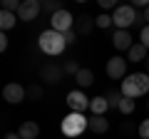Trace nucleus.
<instances>
[{
	"instance_id": "1",
	"label": "nucleus",
	"mask_w": 149,
	"mask_h": 139,
	"mask_svg": "<svg viewBox=\"0 0 149 139\" xmlns=\"http://www.w3.org/2000/svg\"><path fill=\"white\" fill-rule=\"evenodd\" d=\"M122 92L129 99H137V97H144L149 92V75L147 72H134V75H127L122 80Z\"/></svg>"
},
{
	"instance_id": "2",
	"label": "nucleus",
	"mask_w": 149,
	"mask_h": 139,
	"mask_svg": "<svg viewBox=\"0 0 149 139\" xmlns=\"http://www.w3.org/2000/svg\"><path fill=\"white\" fill-rule=\"evenodd\" d=\"M37 45H40V50H42L45 55H62L65 52V47H67V42H65V35L62 32H57V30H45V32H40V40H37Z\"/></svg>"
},
{
	"instance_id": "3",
	"label": "nucleus",
	"mask_w": 149,
	"mask_h": 139,
	"mask_svg": "<svg viewBox=\"0 0 149 139\" xmlns=\"http://www.w3.org/2000/svg\"><path fill=\"white\" fill-rule=\"evenodd\" d=\"M112 22H114V27L117 30H127V27H137L144 22V17L137 13V8L134 5H117L114 8V15H112Z\"/></svg>"
},
{
	"instance_id": "4",
	"label": "nucleus",
	"mask_w": 149,
	"mask_h": 139,
	"mask_svg": "<svg viewBox=\"0 0 149 139\" xmlns=\"http://www.w3.org/2000/svg\"><path fill=\"white\" fill-rule=\"evenodd\" d=\"M87 129H90V119L85 114H80V112H70L62 119V134L65 137H80Z\"/></svg>"
},
{
	"instance_id": "5",
	"label": "nucleus",
	"mask_w": 149,
	"mask_h": 139,
	"mask_svg": "<svg viewBox=\"0 0 149 139\" xmlns=\"http://www.w3.org/2000/svg\"><path fill=\"white\" fill-rule=\"evenodd\" d=\"M50 22H52V30H57V32H70V30H74V17L70 15L67 10H60V13H55V15H50Z\"/></svg>"
},
{
	"instance_id": "6",
	"label": "nucleus",
	"mask_w": 149,
	"mask_h": 139,
	"mask_svg": "<svg viewBox=\"0 0 149 139\" xmlns=\"http://www.w3.org/2000/svg\"><path fill=\"white\" fill-rule=\"evenodd\" d=\"M40 10H42V3H40V0H22L20 10H17V20L32 22L37 15H40Z\"/></svg>"
},
{
	"instance_id": "7",
	"label": "nucleus",
	"mask_w": 149,
	"mask_h": 139,
	"mask_svg": "<svg viewBox=\"0 0 149 139\" xmlns=\"http://www.w3.org/2000/svg\"><path fill=\"white\" fill-rule=\"evenodd\" d=\"M67 107H70V112H80V114H85V109H90V99H87V95L82 90H72L67 95Z\"/></svg>"
},
{
	"instance_id": "8",
	"label": "nucleus",
	"mask_w": 149,
	"mask_h": 139,
	"mask_svg": "<svg viewBox=\"0 0 149 139\" xmlns=\"http://www.w3.org/2000/svg\"><path fill=\"white\" fill-rule=\"evenodd\" d=\"M107 77L109 80H124L127 77V60L119 57V55L107 60Z\"/></svg>"
},
{
	"instance_id": "9",
	"label": "nucleus",
	"mask_w": 149,
	"mask_h": 139,
	"mask_svg": "<svg viewBox=\"0 0 149 139\" xmlns=\"http://www.w3.org/2000/svg\"><path fill=\"white\" fill-rule=\"evenodd\" d=\"M3 97H5V102H10V104H20L27 97V90L22 85H17V82H10V85L3 87Z\"/></svg>"
},
{
	"instance_id": "10",
	"label": "nucleus",
	"mask_w": 149,
	"mask_h": 139,
	"mask_svg": "<svg viewBox=\"0 0 149 139\" xmlns=\"http://www.w3.org/2000/svg\"><path fill=\"white\" fill-rule=\"evenodd\" d=\"M62 75H65V70L60 67V65H55V62L45 65V67L40 70V77H42L47 85H57V82H62Z\"/></svg>"
},
{
	"instance_id": "11",
	"label": "nucleus",
	"mask_w": 149,
	"mask_h": 139,
	"mask_svg": "<svg viewBox=\"0 0 149 139\" xmlns=\"http://www.w3.org/2000/svg\"><path fill=\"white\" fill-rule=\"evenodd\" d=\"M112 45H114V50H119V52H124L127 50L129 52V47H132V35H129L127 30H114V35H112Z\"/></svg>"
},
{
	"instance_id": "12",
	"label": "nucleus",
	"mask_w": 149,
	"mask_h": 139,
	"mask_svg": "<svg viewBox=\"0 0 149 139\" xmlns=\"http://www.w3.org/2000/svg\"><path fill=\"white\" fill-rule=\"evenodd\" d=\"M147 57H149V50L142 42H134L129 47V52H127V62H144Z\"/></svg>"
},
{
	"instance_id": "13",
	"label": "nucleus",
	"mask_w": 149,
	"mask_h": 139,
	"mask_svg": "<svg viewBox=\"0 0 149 139\" xmlns=\"http://www.w3.org/2000/svg\"><path fill=\"white\" fill-rule=\"evenodd\" d=\"M92 27H95V17H90V15L74 17V32H77V35H90Z\"/></svg>"
},
{
	"instance_id": "14",
	"label": "nucleus",
	"mask_w": 149,
	"mask_h": 139,
	"mask_svg": "<svg viewBox=\"0 0 149 139\" xmlns=\"http://www.w3.org/2000/svg\"><path fill=\"white\" fill-rule=\"evenodd\" d=\"M17 134H20V139H37V134H40V124H37V122H22L20 129H17Z\"/></svg>"
},
{
	"instance_id": "15",
	"label": "nucleus",
	"mask_w": 149,
	"mask_h": 139,
	"mask_svg": "<svg viewBox=\"0 0 149 139\" xmlns=\"http://www.w3.org/2000/svg\"><path fill=\"white\" fill-rule=\"evenodd\" d=\"M107 109H109L107 97H95V99H90V112L95 114V117H104Z\"/></svg>"
},
{
	"instance_id": "16",
	"label": "nucleus",
	"mask_w": 149,
	"mask_h": 139,
	"mask_svg": "<svg viewBox=\"0 0 149 139\" xmlns=\"http://www.w3.org/2000/svg\"><path fill=\"white\" fill-rule=\"evenodd\" d=\"M107 129H109L107 117H95V114L90 117V132H95V134H104Z\"/></svg>"
},
{
	"instance_id": "17",
	"label": "nucleus",
	"mask_w": 149,
	"mask_h": 139,
	"mask_svg": "<svg viewBox=\"0 0 149 139\" xmlns=\"http://www.w3.org/2000/svg\"><path fill=\"white\" fill-rule=\"evenodd\" d=\"M74 82H77L80 87H90L92 82H95V72H92V70H87V67H82L80 72L74 75Z\"/></svg>"
},
{
	"instance_id": "18",
	"label": "nucleus",
	"mask_w": 149,
	"mask_h": 139,
	"mask_svg": "<svg viewBox=\"0 0 149 139\" xmlns=\"http://www.w3.org/2000/svg\"><path fill=\"white\" fill-rule=\"evenodd\" d=\"M15 22H17V15H15V13L0 10V27H3V32H8L10 27H15Z\"/></svg>"
},
{
	"instance_id": "19",
	"label": "nucleus",
	"mask_w": 149,
	"mask_h": 139,
	"mask_svg": "<svg viewBox=\"0 0 149 139\" xmlns=\"http://www.w3.org/2000/svg\"><path fill=\"white\" fill-rule=\"evenodd\" d=\"M25 90H27V97H30V99H42V95H45V87L42 85H37V82H32V85H27L25 87Z\"/></svg>"
},
{
	"instance_id": "20",
	"label": "nucleus",
	"mask_w": 149,
	"mask_h": 139,
	"mask_svg": "<svg viewBox=\"0 0 149 139\" xmlns=\"http://www.w3.org/2000/svg\"><path fill=\"white\" fill-rule=\"evenodd\" d=\"M107 102H109V109H119V102H122V92H117V90H112V92H107Z\"/></svg>"
},
{
	"instance_id": "21",
	"label": "nucleus",
	"mask_w": 149,
	"mask_h": 139,
	"mask_svg": "<svg viewBox=\"0 0 149 139\" xmlns=\"http://www.w3.org/2000/svg\"><path fill=\"white\" fill-rule=\"evenodd\" d=\"M134 109H137V102L129 99V97H122V102H119V112H122V114H132Z\"/></svg>"
},
{
	"instance_id": "22",
	"label": "nucleus",
	"mask_w": 149,
	"mask_h": 139,
	"mask_svg": "<svg viewBox=\"0 0 149 139\" xmlns=\"http://www.w3.org/2000/svg\"><path fill=\"white\" fill-rule=\"evenodd\" d=\"M95 25H97V27H102V30H107V27H112L114 22H112V15L102 13V15H97V17H95Z\"/></svg>"
},
{
	"instance_id": "23",
	"label": "nucleus",
	"mask_w": 149,
	"mask_h": 139,
	"mask_svg": "<svg viewBox=\"0 0 149 139\" xmlns=\"http://www.w3.org/2000/svg\"><path fill=\"white\" fill-rule=\"evenodd\" d=\"M62 70H65V75H77L80 72V65H77V60H65V65H62Z\"/></svg>"
},
{
	"instance_id": "24",
	"label": "nucleus",
	"mask_w": 149,
	"mask_h": 139,
	"mask_svg": "<svg viewBox=\"0 0 149 139\" xmlns=\"http://www.w3.org/2000/svg\"><path fill=\"white\" fill-rule=\"evenodd\" d=\"M42 10H47L50 15H55V13L62 10V5H60L57 0H45V3H42Z\"/></svg>"
},
{
	"instance_id": "25",
	"label": "nucleus",
	"mask_w": 149,
	"mask_h": 139,
	"mask_svg": "<svg viewBox=\"0 0 149 139\" xmlns=\"http://www.w3.org/2000/svg\"><path fill=\"white\" fill-rule=\"evenodd\" d=\"M20 5H22V3H17V0H3V10L15 13V15H17V10H20Z\"/></svg>"
},
{
	"instance_id": "26",
	"label": "nucleus",
	"mask_w": 149,
	"mask_h": 139,
	"mask_svg": "<svg viewBox=\"0 0 149 139\" xmlns=\"http://www.w3.org/2000/svg\"><path fill=\"white\" fill-rule=\"evenodd\" d=\"M119 129H122V134H124V137H129V134H134V129H139V127H134V122L124 119V122H122V127H119Z\"/></svg>"
},
{
	"instance_id": "27",
	"label": "nucleus",
	"mask_w": 149,
	"mask_h": 139,
	"mask_svg": "<svg viewBox=\"0 0 149 139\" xmlns=\"http://www.w3.org/2000/svg\"><path fill=\"white\" fill-rule=\"evenodd\" d=\"M137 132H139V137H142V139H149V119H144V122L139 124Z\"/></svg>"
},
{
	"instance_id": "28",
	"label": "nucleus",
	"mask_w": 149,
	"mask_h": 139,
	"mask_svg": "<svg viewBox=\"0 0 149 139\" xmlns=\"http://www.w3.org/2000/svg\"><path fill=\"white\" fill-rule=\"evenodd\" d=\"M139 40H142V45L149 50V25H144V27H142V32H139Z\"/></svg>"
},
{
	"instance_id": "29",
	"label": "nucleus",
	"mask_w": 149,
	"mask_h": 139,
	"mask_svg": "<svg viewBox=\"0 0 149 139\" xmlns=\"http://www.w3.org/2000/svg\"><path fill=\"white\" fill-rule=\"evenodd\" d=\"M65 42H67V45H74V42H77V32H74V30L65 32Z\"/></svg>"
},
{
	"instance_id": "30",
	"label": "nucleus",
	"mask_w": 149,
	"mask_h": 139,
	"mask_svg": "<svg viewBox=\"0 0 149 139\" xmlns=\"http://www.w3.org/2000/svg\"><path fill=\"white\" fill-rule=\"evenodd\" d=\"M8 45H10V40H8V35L3 32V35H0V50L5 52V50H8Z\"/></svg>"
},
{
	"instance_id": "31",
	"label": "nucleus",
	"mask_w": 149,
	"mask_h": 139,
	"mask_svg": "<svg viewBox=\"0 0 149 139\" xmlns=\"http://www.w3.org/2000/svg\"><path fill=\"white\" fill-rule=\"evenodd\" d=\"M100 8L102 10H112L114 8V0H100Z\"/></svg>"
},
{
	"instance_id": "32",
	"label": "nucleus",
	"mask_w": 149,
	"mask_h": 139,
	"mask_svg": "<svg viewBox=\"0 0 149 139\" xmlns=\"http://www.w3.org/2000/svg\"><path fill=\"white\" fill-rule=\"evenodd\" d=\"M142 17H144V22H147V25H149V8H147V10H144V13H142Z\"/></svg>"
},
{
	"instance_id": "33",
	"label": "nucleus",
	"mask_w": 149,
	"mask_h": 139,
	"mask_svg": "<svg viewBox=\"0 0 149 139\" xmlns=\"http://www.w3.org/2000/svg\"><path fill=\"white\" fill-rule=\"evenodd\" d=\"M5 139H20V134H5Z\"/></svg>"
},
{
	"instance_id": "34",
	"label": "nucleus",
	"mask_w": 149,
	"mask_h": 139,
	"mask_svg": "<svg viewBox=\"0 0 149 139\" xmlns=\"http://www.w3.org/2000/svg\"><path fill=\"white\" fill-rule=\"evenodd\" d=\"M144 67H147V75H149V57L144 60Z\"/></svg>"
},
{
	"instance_id": "35",
	"label": "nucleus",
	"mask_w": 149,
	"mask_h": 139,
	"mask_svg": "<svg viewBox=\"0 0 149 139\" xmlns=\"http://www.w3.org/2000/svg\"><path fill=\"white\" fill-rule=\"evenodd\" d=\"M147 112H149V99H147Z\"/></svg>"
},
{
	"instance_id": "36",
	"label": "nucleus",
	"mask_w": 149,
	"mask_h": 139,
	"mask_svg": "<svg viewBox=\"0 0 149 139\" xmlns=\"http://www.w3.org/2000/svg\"><path fill=\"white\" fill-rule=\"evenodd\" d=\"M139 139H142V137H139Z\"/></svg>"
}]
</instances>
